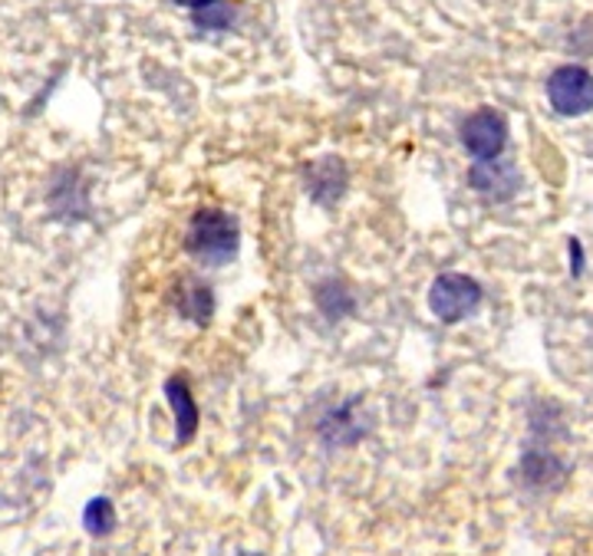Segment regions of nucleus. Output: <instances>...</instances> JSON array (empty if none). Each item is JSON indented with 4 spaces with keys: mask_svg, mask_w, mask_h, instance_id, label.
I'll use <instances>...</instances> for the list:
<instances>
[{
    "mask_svg": "<svg viewBox=\"0 0 593 556\" xmlns=\"http://www.w3.org/2000/svg\"><path fill=\"white\" fill-rule=\"evenodd\" d=\"M505 142H508V122L495 109H479L462 122V145L469 148V155L482 162L498 158Z\"/></svg>",
    "mask_w": 593,
    "mask_h": 556,
    "instance_id": "4",
    "label": "nucleus"
},
{
    "mask_svg": "<svg viewBox=\"0 0 593 556\" xmlns=\"http://www.w3.org/2000/svg\"><path fill=\"white\" fill-rule=\"evenodd\" d=\"M175 3H182V7H191V10H205V7H211L215 0H175Z\"/></svg>",
    "mask_w": 593,
    "mask_h": 556,
    "instance_id": "7",
    "label": "nucleus"
},
{
    "mask_svg": "<svg viewBox=\"0 0 593 556\" xmlns=\"http://www.w3.org/2000/svg\"><path fill=\"white\" fill-rule=\"evenodd\" d=\"M112 524H116V514H112V504L109 501H92L89 508H86V531L89 534H109L112 531Z\"/></svg>",
    "mask_w": 593,
    "mask_h": 556,
    "instance_id": "6",
    "label": "nucleus"
},
{
    "mask_svg": "<svg viewBox=\"0 0 593 556\" xmlns=\"http://www.w3.org/2000/svg\"><path fill=\"white\" fill-rule=\"evenodd\" d=\"M185 247L191 257L211 264V267H221L234 257L238 251V224L231 214L224 211H215V208H205L191 218L188 224V237H185Z\"/></svg>",
    "mask_w": 593,
    "mask_h": 556,
    "instance_id": "1",
    "label": "nucleus"
},
{
    "mask_svg": "<svg viewBox=\"0 0 593 556\" xmlns=\"http://www.w3.org/2000/svg\"><path fill=\"white\" fill-rule=\"evenodd\" d=\"M165 392H168V402H172V409H175V435H178V445H188L191 435L198 432V405H195V399H191L185 379H172V382L165 386Z\"/></svg>",
    "mask_w": 593,
    "mask_h": 556,
    "instance_id": "5",
    "label": "nucleus"
},
{
    "mask_svg": "<svg viewBox=\"0 0 593 556\" xmlns=\"http://www.w3.org/2000/svg\"><path fill=\"white\" fill-rule=\"evenodd\" d=\"M482 303V287L465 274H442L429 290V307L442 323L465 320Z\"/></svg>",
    "mask_w": 593,
    "mask_h": 556,
    "instance_id": "2",
    "label": "nucleus"
},
{
    "mask_svg": "<svg viewBox=\"0 0 593 556\" xmlns=\"http://www.w3.org/2000/svg\"><path fill=\"white\" fill-rule=\"evenodd\" d=\"M548 99L561 115H584L593 109V76L584 66H561L548 79Z\"/></svg>",
    "mask_w": 593,
    "mask_h": 556,
    "instance_id": "3",
    "label": "nucleus"
}]
</instances>
